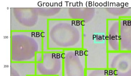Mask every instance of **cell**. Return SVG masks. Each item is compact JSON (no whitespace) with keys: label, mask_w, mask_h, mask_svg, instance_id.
<instances>
[]
</instances>
